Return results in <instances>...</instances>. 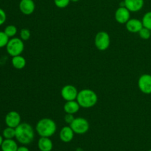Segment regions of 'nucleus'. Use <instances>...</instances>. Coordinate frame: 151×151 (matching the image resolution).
<instances>
[{
  "label": "nucleus",
  "instance_id": "1",
  "mask_svg": "<svg viewBox=\"0 0 151 151\" xmlns=\"http://www.w3.org/2000/svg\"><path fill=\"white\" fill-rule=\"evenodd\" d=\"M35 137V131L31 125L22 122L16 128V139L22 145H27L32 142Z\"/></svg>",
  "mask_w": 151,
  "mask_h": 151
},
{
  "label": "nucleus",
  "instance_id": "2",
  "mask_svg": "<svg viewBox=\"0 0 151 151\" xmlns=\"http://www.w3.org/2000/svg\"><path fill=\"white\" fill-rule=\"evenodd\" d=\"M35 131L41 137H51L57 131V125L53 119L43 118L37 122Z\"/></svg>",
  "mask_w": 151,
  "mask_h": 151
},
{
  "label": "nucleus",
  "instance_id": "3",
  "mask_svg": "<svg viewBox=\"0 0 151 151\" xmlns=\"http://www.w3.org/2000/svg\"><path fill=\"white\" fill-rule=\"evenodd\" d=\"M76 100L79 103L80 106L83 109H90L97 104L98 97L94 91L88 88H84L78 91Z\"/></svg>",
  "mask_w": 151,
  "mask_h": 151
},
{
  "label": "nucleus",
  "instance_id": "4",
  "mask_svg": "<svg viewBox=\"0 0 151 151\" xmlns=\"http://www.w3.org/2000/svg\"><path fill=\"white\" fill-rule=\"evenodd\" d=\"M24 50V44L20 38L13 37L9 39L8 43L6 46V50L8 55L11 57L20 55Z\"/></svg>",
  "mask_w": 151,
  "mask_h": 151
},
{
  "label": "nucleus",
  "instance_id": "5",
  "mask_svg": "<svg viewBox=\"0 0 151 151\" xmlns=\"http://www.w3.org/2000/svg\"><path fill=\"white\" fill-rule=\"evenodd\" d=\"M111 44V38L109 34L106 31L98 32L94 38V45L100 51H105L109 47Z\"/></svg>",
  "mask_w": 151,
  "mask_h": 151
},
{
  "label": "nucleus",
  "instance_id": "6",
  "mask_svg": "<svg viewBox=\"0 0 151 151\" xmlns=\"http://www.w3.org/2000/svg\"><path fill=\"white\" fill-rule=\"evenodd\" d=\"M75 134L82 135L88 132L89 130V123L88 120L83 117H76L69 125Z\"/></svg>",
  "mask_w": 151,
  "mask_h": 151
},
{
  "label": "nucleus",
  "instance_id": "7",
  "mask_svg": "<svg viewBox=\"0 0 151 151\" xmlns=\"http://www.w3.org/2000/svg\"><path fill=\"white\" fill-rule=\"evenodd\" d=\"M138 87L143 94H151V75H142L138 80Z\"/></svg>",
  "mask_w": 151,
  "mask_h": 151
},
{
  "label": "nucleus",
  "instance_id": "8",
  "mask_svg": "<svg viewBox=\"0 0 151 151\" xmlns=\"http://www.w3.org/2000/svg\"><path fill=\"white\" fill-rule=\"evenodd\" d=\"M78 94V91L73 85H66L61 88L60 95L65 101L75 100Z\"/></svg>",
  "mask_w": 151,
  "mask_h": 151
},
{
  "label": "nucleus",
  "instance_id": "9",
  "mask_svg": "<svg viewBox=\"0 0 151 151\" xmlns=\"http://www.w3.org/2000/svg\"><path fill=\"white\" fill-rule=\"evenodd\" d=\"M4 122L7 127L16 128L22 123V118L20 114L16 111H10L6 114Z\"/></svg>",
  "mask_w": 151,
  "mask_h": 151
},
{
  "label": "nucleus",
  "instance_id": "10",
  "mask_svg": "<svg viewBox=\"0 0 151 151\" xmlns=\"http://www.w3.org/2000/svg\"><path fill=\"white\" fill-rule=\"evenodd\" d=\"M114 18L116 22L119 24H125L131 19V12L125 6H120L115 11Z\"/></svg>",
  "mask_w": 151,
  "mask_h": 151
},
{
  "label": "nucleus",
  "instance_id": "11",
  "mask_svg": "<svg viewBox=\"0 0 151 151\" xmlns=\"http://www.w3.org/2000/svg\"><path fill=\"white\" fill-rule=\"evenodd\" d=\"M19 7L21 13L26 16H29L35 11V4L33 0H21Z\"/></svg>",
  "mask_w": 151,
  "mask_h": 151
},
{
  "label": "nucleus",
  "instance_id": "12",
  "mask_svg": "<svg viewBox=\"0 0 151 151\" xmlns=\"http://www.w3.org/2000/svg\"><path fill=\"white\" fill-rule=\"evenodd\" d=\"M124 5L130 12L136 13L143 8L145 0H124Z\"/></svg>",
  "mask_w": 151,
  "mask_h": 151
},
{
  "label": "nucleus",
  "instance_id": "13",
  "mask_svg": "<svg viewBox=\"0 0 151 151\" xmlns=\"http://www.w3.org/2000/svg\"><path fill=\"white\" fill-rule=\"evenodd\" d=\"M125 27L127 30L131 33H139L144 27L142 20L138 19H130L125 24Z\"/></svg>",
  "mask_w": 151,
  "mask_h": 151
},
{
  "label": "nucleus",
  "instance_id": "14",
  "mask_svg": "<svg viewBox=\"0 0 151 151\" xmlns=\"http://www.w3.org/2000/svg\"><path fill=\"white\" fill-rule=\"evenodd\" d=\"M75 136V132L70 126H64L60 129L59 137L60 140L64 143H69L72 141Z\"/></svg>",
  "mask_w": 151,
  "mask_h": 151
},
{
  "label": "nucleus",
  "instance_id": "15",
  "mask_svg": "<svg viewBox=\"0 0 151 151\" xmlns=\"http://www.w3.org/2000/svg\"><path fill=\"white\" fill-rule=\"evenodd\" d=\"M81 108L79 103L76 100H70V101H66L64 106H63V110L66 114H75L78 113Z\"/></svg>",
  "mask_w": 151,
  "mask_h": 151
},
{
  "label": "nucleus",
  "instance_id": "16",
  "mask_svg": "<svg viewBox=\"0 0 151 151\" xmlns=\"http://www.w3.org/2000/svg\"><path fill=\"white\" fill-rule=\"evenodd\" d=\"M38 147L40 151H52L53 143L50 137H40L38 141Z\"/></svg>",
  "mask_w": 151,
  "mask_h": 151
},
{
  "label": "nucleus",
  "instance_id": "17",
  "mask_svg": "<svg viewBox=\"0 0 151 151\" xmlns=\"http://www.w3.org/2000/svg\"><path fill=\"white\" fill-rule=\"evenodd\" d=\"M1 151H17L18 146L17 142L13 139H4L1 147Z\"/></svg>",
  "mask_w": 151,
  "mask_h": 151
},
{
  "label": "nucleus",
  "instance_id": "18",
  "mask_svg": "<svg viewBox=\"0 0 151 151\" xmlns=\"http://www.w3.org/2000/svg\"><path fill=\"white\" fill-rule=\"evenodd\" d=\"M11 63L12 66L15 69L20 70V69H23L25 67L27 64V61L26 59L20 55H16L14 56V57H12Z\"/></svg>",
  "mask_w": 151,
  "mask_h": 151
},
{
  "label": "nucleus",
  "instance_id": "19",
  "mask_svg": "<svg viewBox=\"0 0 151 151\" xmlns=\"http://www.w3.org/2000/svg\"><path fill=\"white\" fill-rule=\"evenodd\" d=\"M2 136L5 139H12L16 137V128L7 127L2 131Z\"/></svg>",
  "mask_w": 151,
  "mask_h": 151
},
{
  "label": "nucleus",
  "instance_id": "20",
  "mask_svg": "<svg viewBox=\"0 0 151 151\" xmlns=\"http://www.w3.org/2000/svg\"><path fill=\"white\" fill-rule=\"evenodd\" d=\"M4 32L6 35L8 36L9 38H11L15 37V35L17 34L18 32V29L17 27H16L15 25L13 24H10V25H7L4 29Z\"/></svg>",
  "mask_w": 151,
  "mask_h": 151
},
{
  "label": "nucleus",
  "instance_id": "21",
  "mask_svg": "<svg viewBox=\"0 0 151 151\" xmlns=\"http://www.w3.org/2000/svg\"><path fill=\"white\" fill-rule=\"evenodd\" d=\"M142 22L144 27L147 28V29L151 30V11L147 12L143 16Z\"/></svg>",
  "mask_w": 151,
  "mask_h": 151
},
{
  "label": "nucleus",
  "instance_id": "22",
  "mask_svg": "<svg viewBox=\"0 0 151 151\" xmlns=\"http://www.w3.org/2000/svg\"><path fill=\"white\" fill-rule=\"evenodd\" d=\"M139 35L140 38L143 40H148L151 36V30L147 28L143 27L141 30L139 32Z\"/></svg>",
  "mask_w": 151,
  "mask_h": 151
},
{
  "label": "nucleus",
  "instance_id": "23",
  "mask_svg": "<svg viewBox=\"0 0 151 151\" xmlns=\"http://www.w3.org/2000/svg\"><path fill=\"white\" fill-rule=\"evenodd\" d=\"M9 39L10 38L4 33V31H0V49L6 47L9 41Z\"/></svg>",
  "mask_w": 151,
  "mask_h": 151
},
{
  "label": "nucleus",
  "instance_id": "24",
  "mask_svg": "<svg viewBox=\"0 0 151 151\" xmlns=\"http://www.w3.org/2000/svg\"><path fill=\"white\" fill-rule=\"evenodd\" d=\"M31 33L30 31L27 28H23L20 31V38L24 41H28L30 38Z\"/></svg>",
  "mask_w": 151,
  "mask_h": 151
},
{
  "label": "nucleus",
  "instance_id": "25",
  "mask_svg": "<svg viewBox=\"0 0 151 151\" xmlns=\"http://www.w3.org/2000/svg\"><path fill=\"white\" fill-rule=\"evenodd\" d=\"M71 0H54L55 5L60 9L65 8L67 7L70 3Z\"/></svg>",
  "mask_w": 151,
  "mask_h": 151
},
{
  "label": "nucleus",
  "instance_id": "26",
  "mask_svg": "<svg viewBox=\"0 0 151 151\" xmlns=\"http://www.w3.org/2000/svg\"><path fill=\"white\" fill-rule=\"evenodd\" d=\"M7 19V15H6L5 11L3 9L0 8V26L4 24V22Z\"/></svg>",
  "mask_w": 151,
  "mask_h": 151
},
{
  "label": "nucleus",
  "instance_id": "27",
  "mask_svg": "<svg viewBox=\"0 0 151 151\" xmlns=\"http://www.w3.org/2000/svg\"><path fill=\"white\" fill-rule=\"evenodd\" d=\"M75 119V117L74 116V114H66L64 116V121L66 122V123L69 124V125H70Z\"/></svg>",
  "mask_w": 151,
  "mask_h": 151
},
{
  "label": "nucleus",
  "instance_id": "28",
  "mask_svg": "<svg viewBox=\"0 0 151 151\" xmlns=\"http://www.w3.org/2000/svg\"><path fill=\"white\" fill-rule=\"evenodd\" d=\"M17 151H29V148H28L27 147H26L25 145H22L18 147Z\"/></svg>",
  "mask_w": 151,
  "mask_h": 151
},
{
  "label": "nucleus",
  "instance_id": "29",
  "mask_svg": "<svg viewBox=\"0 0 151 151\" xmlns=\"http://www.w3.org/2000/svg\"><path fill=\"white\" fill-rule=\"evenodd\" d=\"M4 137H3V136L0 134V147H1V145H2V143H3V142H4Z\"/></svg>",
  "mask_w": 151,
  "mask_h": 151
},
{
  "label": "nucleus",
  "instance_id": "30",
  "mask_svg": "<svg viewBox=\"0 0 151 151\" xmlns=\"http://www.w3.org/2000/svg\"><path fill=\"white\" fill-rule=\"evenodd\" d=\"M78 1H80V0H71V1H72V2H78Z\"/></svg>",
  "mask_w": 151,
  "mask_h": 151
},
{
  "label": "nucleus",
  "instance_id": "31",
  "mask_svg": "<svg viewBox=\"0 0 151 151\" xmlns=\"http://www.w3.org/2000/svg\"><path fill=\"white\" fill-rule=\"evenodd\" d=\"M148 151H151V149H150V150H149Z\"/></svg>",
  "mask_w": 151,
  "mask_h": 151
}]
</instances>
